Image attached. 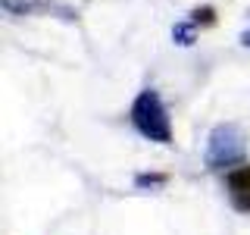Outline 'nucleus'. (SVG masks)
<instances>
[{
    "label": "nucleus",
    "mask_w": 250,
    "mask_h": 235,
    "mask_svg": "<svg viewBox=\"0 0 250 235\" xmlns=\"http://www.w3.org/2000/svg\"><path fill=\"white\" fill-rule=\"evenodd\" d=\"M131 122H135V129L141 135L156 141V144H169L172 141V122H169L166 104L150 88L135 97V104H131Z\"/></svg>",
    "instance_id": "obj_1"
},
{
    "label": "nucleus",
    "mask_w": 250,
    "mask_h": 235,
    "mask_svg": "<svg viewBox=\"0 0 250 235\" xmlns=\"http://www.w3.org/2000/svg\"><path fill=\"white\" fill-rule=\"evenodd\" d=\"M244 132L238 125L225 122V125H216L209 132V141H207V163L213 169H225V166H238L244 163Z\"/></svg>",
    "instance_id": "obj_2"
},
{
    "label": "nucleus",
    "mask_w": 250,
    "mask_h": 235,
    "mask_svg": "<svg viewBox=\"0 0 250 235\" xmlns=\"http://www.w3.org/2000/svg\"><path fill=\"white\" fill-rule=\"evenodd\" d=\"M229 188H231V198L241 210H250V166H241L229 172Z\"/></svg>",
    "instance_id": "obj_3"
},
{
    "label": "nucleus",
    "mask_w": 250,
    "mask_h": 235,
    "mask_svg": "<svg viewBox=\"0 0 250 235\" xmlns=\"http://www.w3.org/2000/svg\"><path fill=\"white\" fill-rule=\"evenodd\" d=\"M172 38H175L178 44H194V25H175V31H172Z\"/></svg>",
    "instance_id": "obj_4"
},
{
    "label": "nucleus",
    "mask_w": 250,
    "mask_h": 235,
    "mask_svg": "<svg viewBox=\"0 0 250 235\" xmlns=\"http://www.w3.org/2000/svg\"><path fill=\"white\" fill-rule=\"evenodd\" d=\"M163 182H166V176H138L135 179L138 188H160Z\"/></svg>",
    "instance_id": "obj_5"
}]
</instances>
